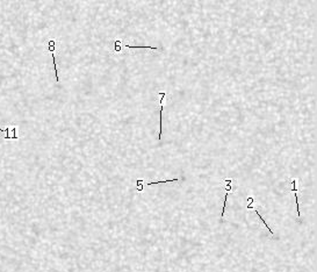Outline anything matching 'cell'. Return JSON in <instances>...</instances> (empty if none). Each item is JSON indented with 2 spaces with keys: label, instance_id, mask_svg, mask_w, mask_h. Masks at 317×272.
I'll list each match as a JSON object with an SVG mask.
<instances>
[{
  "label": "cell",
  "instance_id": "cell-1",
  "mask_svg": "<svg viewBox=\"0 0 317 272\" xmlns=\"http://www.w3.org/2000/svg\"><path fill=\"white\" fill-rule=\"evenodd\" d=\"M0 131H1V133H7L6 136H5V140H11V138H13V140H18V138H19V136H18V134H16V127L15 126L6 127L5 129H1V128H0Z\"/></svg>",
  "mask_w": 317,
  "mask_h": 272
},
{
  "label": "cell",
  "instance_id": "cell-2",
  "mask_svg": "<svg viewBox=\"0 0 317 272\" xmlns=\"http://www.w3.org/2000/svg\"><path fill=\"white\" fill-rule=\"evenodd\" d=\"M162 95V99H160V105H162V108H160V115H159V136H158V140L160 141V137H162V113H163V108H164V106H163V101H164V98L166 94L165 93H160Z\"/></svg>",
  "mask_w": 317,
  "mask_h": 272
},
{
  "label": "cell",
  "instance_id": "cell-3",
  "mask_svg": "<svg viewBox=\"0 0 317 272\" xmlns=\"http://www.w3.org/2000/svg\"><path fill=\"white\" fill-rule=\"evenodd\" d=\"M127 48L129 49H141V48H144V49H158L156 47H148V46H127Z\"/></svg>",
  "mask_w": 317,
  "mask_h": 272
},
{
  "label": "cell",
  "instance_id": "cell-4",
  "mask_svg": "<svg viewBox=\"0 0 317 272\" xmlns=\"http://www.w3.org/2000/svg\"><path fill=\"white\" fill-rule=\"evenodd\" d=\"M256 213H257V215H258V216H259V219H260V220H261V221H263V222H264V225L266 226V228H267V229H268V231H270V233H271V235H273V231H272V229H271L270 227H268V225H267V223H266V221H265V220L263 219V216H261V215L259 214V212H258V210H256Z\"/></svg>",
  "mask_w": 317,
  "mask_h": 272
}]
</instances>
